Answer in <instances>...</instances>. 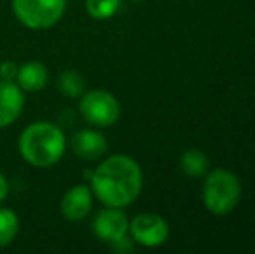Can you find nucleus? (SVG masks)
I'll use <instances>...</instances> for the list:
<instances>
[{
  "instance_id": "nucleus-1",
  "label": "nucleus",
  "mask_w": 255,
  "mask_h": 254,
  "mask_svg": "<svg viewBox=\"0 0 255 254\" xmlns=\"http://www.w3.org/2000/svg\"><path fill=\"white\" fill-rule=\"evenodd\" d=\"M92 193L108 207L130 206L142 190V171L134 159L113 155L103 160L91 178Z\"/></svg>"
},
{
  "instance_id": "nucleus-2",
  "label": "nucleus",
  "mask_w": 255,
  "mask_h": 254,
  "mask_svg": "<svg viewBox=\"0 0 255 254\" xmlns=\"http://www.w3.org/2000/svg\"><path fill=\"white\" fill-rule=\"evenodd\" d=\"M66 138L56 124L33 122L19 136V153L33 167H51L63 159Z\"/></svg>"
},
{
  "instance_id": "nucleus-3",
  "label": "nucleus",
  "mask_w": 255,
  "mask_h": 254,
  "mask_svg": "<svg viewBox=\"0 0 255 254\" xmlns=\"http://www.w3.org/2000/svg\"><path fill=\"white\" fill-rule=\"evenodd\" d=\"M242 195V187L235 174L217 169L208 174L203 188V202L214 214H228L235 209Z\"/></svg>"
},
{
  "instance_id": "nucleus-4",
  "label": "nucleus",
  "mask_w": 255,
  "mask_h": 254,
  "mask_svg": "<svg viewBox=\"0 0 255 254\" xmlns=\"http://www.w3.org/2000/svg\"><path fill=\"white\" fill-rule=\"evenodd\" d=\"M66 0H12V12L26 28L47 30L63 17Z\"/></svg>"
},
{
  "instance_id": "nucleus-5",
  "label": "nucleus",
  "mask_w": 255,
  "mask_h": 254,
  "mask_svg": "<svg viewBox=\"0 0 255 254\" xmlns=\"http://www.w3.org/2000/svg\"><path fill=\"white\" fill-rule=\"evenodd\" d=\"M80 115L85 122H89L94 127H110L120 117V103L111 92L108 91H89L82 96Z\"/></svg>"
},
{
  "instance_id": "nucleus-6",
  "label": "nucleus",
  "mask_w": 255,
  "mask_h": 254,
  "mask_svg": "<svg viewBox=\"0 0 255 254\" xmlns=\"http://www.w3.org/2000/svg\"><path fill=\"white\" fill-rule=\"evenodd\" d=\"M128 232L137 244L144 248H158L168 237V225L158 214H139L128 223Z\"/></svg>"
},
{
  "instance_id": "nucleus-7",
  "label": "nucleus",
  "mask_w": 255,
  "mask_h": 254,
  "mask_svg": "<svg viewBox=\"0 0 255 254\" xmlns=\"http://www.w3.org/2000/svg\"><path fill=\"white\" fill-rule=\"evenodd\" d=\"M128 218L120 207H108L98 213L92 223L96 237L104 242H117L118 239L125 237L128 234Z\"/></svg>"
},
{
  "instance_id": "nucleus-8",
  "label": "nucleus",
  "mask_w": 255,
  "mask_h": 254,
  "mask_svg": "<svg viewBox=\"0 0 255 254\" xmlns=\"http://www.w3.org/2000/svg\"><path fill=\"white\" fill-rule=\"evenodd\" d=\"M24 108V91L16 82L0 80V129L19 119Z\"/></svg>"
},
{
  "instance_id": "nucleus-9",
  "label": "nucleus",
  "mask_w": 255,
  "mask_h": 254,
  "mask_svg": "<svg viewBox=\"0 0 255 254\" xmlns=\"http://www.w3.org/2000/svg\"><path fill=\"white\" fill-rule=\"evenodd\" d=\"M92 209V190L85 185L70 188L61 199V213L66 220L80 221Z\"/></svg>"
},
{
  "instance_id": "nucleus-10",
  "label": "nucleus",
  "mask_w": 255,
  "mask_h": 254,
  "mask_svg": "<svg viewBox=\"0 0 255 254\" xmlns=\"http://www.w3.org/2000/svg\"><path fill=\"white\" fill-rule=\"evenodd\" d=\"M108 143L106 138L98 131L84 129V131L75 132L71 138V150L82 160H98L106 153Z\"/></svg>"
},
{
  "instance_id": "nucleus-11",
  "label": "nucleus",
  "mask_w": 255,
  "mask_h": 254,
  "mask_svg": "<svg viewBox=\"0 0 255 254\" xmlns=\"http://www.w3.org/2000/svg\"><path fill=\"white\" fill-rule=\"evenodd\" d=\"M49 71L38 61H28L19 66L16 75V82L24 92H38L47 85Z\"/></svg>"
},
{
  "instance_id": "nucleus-12",
  "label": "nucleus",
  "mask_w": 255,
  "mask_h": 254,
  "mask_svg": "<svg viewBox=\"0 0 255 254\" xmlns=\"http://www.w3.org/2000/svg\"><path fill=\"white\" fill-rule=\"evenodd\" d=\"M57 85H59V91L63 92L66 98H78V96H82L85 91L84 77L75 70H64L63 73L59 75Z\"/></svg>"
},
{
  "instance_id": "nucleus-13",
  "label": "nucleus",
  "mask_w": 255,
  "mask_h": 254,
  "mask_svg": "<svg viewBox=\"0 0 255 254\" xmlns=\"http://www.w3.org/2000/svg\"><path fill=\"white\" fill-rule=\"evenodd\" d=\"M19 232V220L16 213L5 207H0V248H5L16 239Z\"/></svg>"
},
{
  "instance_id": "nucleus-14",
  "label": "nucleus",
  "mask_w": 255,
  "mask_h": 254,
  "mask_svg": "<svg viewBox=\"0 0 255 254\" xmlns=\"http://www.w3.org/2000/svg\"><path fill=\"white\" fill-rule=\"evenodd\" d=\"M181 167L188 176H202L208 169V159L200 150H188L181 157Z\"/></svg>"
},
{
  "instance_id": "nucleus-15",
  "label": "nucleus",
  "mask_w": 255,
  "mask_h": 254,
  "mask_svg": "<svg viewBox=\"0 0 255 254\" xmlns=\"http://www.w3.org/2000/svg\"><path fill=\"white\" fill-rule=\"evenodd\" d=\"M122 0H87L85 7L87 12L94 19H110L120 9Z\"/></svg>"
},
{
  "instance_id": "nucleus-16",
  "label": "nucleus",
  "mask_w": 255,
  "mask_h": 254,
  "mask_svg": "<svg viewBox=\"0 0 255 254\" xmlns=\"http://www.w3.org/2000/svg\"><path fill=\"white\" fill-rule=\"evenodd\" d=\"M17 70H19V66H17L14 61H3L0 64V80L14 82L16 80Z\"/></svg>"
},
{
  "instance_id": "nucleus-17",
  "label": "nucleus",
  "mask_w": 255,
  "mask_h": 254,
  "mask_svg": "<svg viewBox=\"0 0 255 254\" xmlns=\"http://www.w3.org/2000/svg\"><path fill=\"white\" fill-rule=\"evenodd\" d=\"M7 193H9V185H7V180L0 174V202H3L7 197Z\"/></svg>"
},
{
  "instance_id": "nucleus-18",
  "label": "nucleus",
  "mask_w": 255,
  "mask_h": 254,
  "mask_svg": "<svg viewBox=\"0 0 255 254\" xmlns=\"http://www.w3.org/2000/svg\"><path fill=\"white\" fill-rule=\"evenodd\" d=\"M132 2H142V0H132Z\"/></svg>"
}]
</instances>
